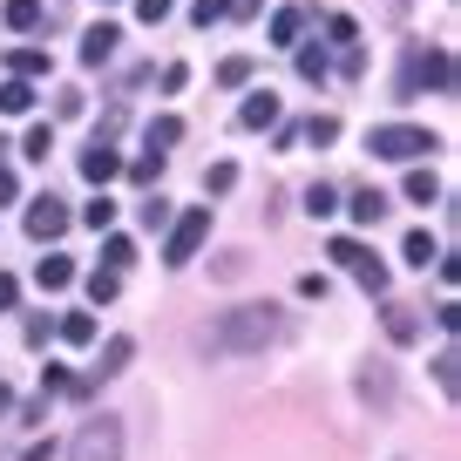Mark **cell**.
<instances>
[{
  "label": "cell",
  "instance_id": "1",
  "mask_svg": "<svg viewBox=\"0 0 461 461\" xmlns=\"http://www.w3.org/2000/svg\"><path fill=\"white\" fill-rule=\"evenodd\" d=\"M272 339H285V312H278V305H238V312H224L211 332H203V346H211L217 360H238V353H265Z\"/></svg>",
  "mask_w": 461,
  "mask_h": 461
},
{
  "label": "cell",
  "instance_id": "2",
  "mask_svg": "<svg viewBox=\"0 0 461 461\" xmlns=\"http://www.w3.org/2000/svg\"><path fill=\"white\" fill-rule=\"evenodd\" d=\"M366 149H374L380 163H414V157H428V149H441L428 130H414V122H380L374 136H366Z\"/></svg>",
  "mask_w": 461,
  "mask_h": 461
},
{
  "label": "cell",
  "instance_id": "3",
  "mask_svg": "<svg viewBox=\"0 0 461 461\" xmlns=\"http://www.w3.org/2000/svg\"><path fill=\"white\" fill-rule=\"evenodd\" d=\"M68 461H122V420H115V414L82 420L75 441H68Z\"/></svg>",
  "mask_w": 461,
  "mask_h": 461
},
{
  "label": "cell",
  "instance_id": "4",
  "mask_svg": "<svg viewBox=\"0 0 461 461\" xmlns=\"http://www.w3.org/2000/svg\"><path fill=\"white\" fill-rule=\"evenodd\" d=\"M170 245H163V265H190L203 251V238H211V203H197V211H184V217H170Z\"/></svg>",
  "mask_w": 461,
  "mask_h": 461
},
{
  "label": "cell",
  "instance_id": "5",
  "mask_svg": "<svg viewBox=\"0 0 461 461\" xmlns=\"http://www.w3.org/2000/svg\"><path fill=\"white\" fill-rule=\"evenodd\" d=\"M414 88H434V95H447V88H455V55H447V48H428V55H414V61H407V75H401V95H414Z\"/></svg>",
  "mask_w": 461,
  "mask_h": 461
},
{
  "label": "cell",
  "instance_id": "6",
  "mask_svg": "<svg viewBox=\"0 0 461 461\" xmlns=\"http://www.w3.org/2000/svg\"><path fill=\"white\" fill-rule=\"evenodd\" d=\"M326 258H339V265H346L353 278H360L366 292H387V265H380L374 251L360 245V238H332V245H326Z\"/></svg>",
  "mask_w": 461,
  "mask_h": 461
},
{
  "label": "cell",
  "instance_id": "7",
  "mask_svg": "<svg viewBox=\"0 0 461 461\" xmlns=\"http://www.w3.org/2000/svg\"><path fill=\"white\" fill-rule=\"evenodd\" d=\"M61 230H68V203H61V197H34L28 203V238H34V245H55Z\"/></svg>",
  "mask_w": 461,
  "mask_h": 461
},
{
  "label": "cell",
  "instance_id": "8",
  "mask_svg": "<svg viewBox=\"0 0 461 461\" xmlns=\"http://www.w3.org/2000/svg\"><path fill=\"white\" fill-rule=\"evenodd\" d=\"M380 326H387V339H420V305H407V299H387L380 305Z\"/></svg>",
  "mask_w": 461,
  "mask_h": 461
},
{
  "label": "cell",
  "instance_id": "9",
  "mask_svg": "<svg viewBox=\"0 0 461 461\" xmlns=\"http://www.w3.org/2000/svg\"><path fill=\"white\" fill-rule=\"evenodd\" d=\"M272 122H278V95H272V88L245 95V109H238V130H272Z\"/></svg>",
  "mask_w": 461,
  "mask_h": 461
},
{
  "label": "cell",
  "instance_id": "10",
  "mask_svg": "<svg viewBox=\"0 0 461 461\" xmlns=\"http://www.w3.org/2000/svg\"><path fill=\"white\" fill-rule=\"evenodd\" d=\"M115 170H122V157H115V149H109V143L95 136V143L82 149V176H88V184H109Z\"/></svg>",
  "mask_w": 461,
  "mask_h": 461
},
{
  "label": "cell",
  "instance_id": "11",
  "mask_svg": "<svg viewBox=\"0 0 461 461\" xmlns=\"http://www.w3.org/2000/svg\"><path fill=\"white\" fill-rule=\"evenodd\" d=\"M115 41H122V28H109V21H102V28H88V34H82V61H88V68H102V61L115 55Z\"/></svg>",
  "mask_w": 461,
  "mask_h": 461
},
{
  "label": "cell",
  "instance_id": "12",
  "mask_svg": "<svg viewBox=\"0 0 461 461\" xmlns=\"http://www.w3.org/2000/svg\"><path fill=\"white\" fill-rule=\"evenodd\" d=\"M34 278H41V292H68L75 285V265L61 258V251H48V258L34 265Z\"/></svg>",
  "mask_w": 461,
  "mask_h": 461
},
{
  "label": "cell",
  "instance_id": "13",
  "mask_svg": "<svg viewBox=\"0 0 461 461\" xmlns=\"http://www.w3.org/2000/svg\"><path fill=\"white\" fill-rule=\"evenodd\" d=\"M346 211H353V224L374 230L380 217H387V197H380V190H353V203H346Z\"/></svg>",
  "mask_w": 461,
  "mask_h": 461
},
{
  "label": "cell",
  "instance_id": "14",
  "mask_svg": "<svg viewBox=\"0 0 461 461\" xmlns=\"http://www.w3.org/2000/svg\"><path fill=\"white\" fill-rule=\"evenodd\" d=\"M299 34H305V7H278V14H272V41L292 48Z\"/></svg>",
  "mask_w": 461,
  "mask_h": 461
},
{
  "label": "cell",
  "instance_id": "15",
  "mask_svg": "<svg viewBox=\"0 0 461 461\" xmlns=\"http://www.w3.org/2000/svg\"><path fill=\"white\" fill-rule=\"evenodd\" d=\"M360 393H366L374 407H393V374H387V366H366V374H360Z\"/></svg>",
  "mask_w": 461,
  "mask_h": 461
},
{
  "label": "cell",
  "instance_id": "16",
  "mask_svg": "<svg viewBox=\"0 0 461 461\" xmlns=\"http://www.w3.org/2000/svg\"><path fill=\"white\" fill-rule=\"evenodd\" d=\"M407 203H441V176L434 170H407Z\"/></svg>",
  "mask_w": 461,
  "mask_h": 461
},
{
  "label": "cell",
  "instance_id": "17",
  "mask_svg": "<svg viewBox=\"0 0 461 461\" xmlns=\"http://www.w3.org/2000/svg\"><path fill=\"white\" fill-rule=\"evenodd\" d=\"M7 28L34 34V28H41V0H7Z\"/></svg>",
  "mask_w": 461,
  "mask_h": 461
},
{
  "label": "cell",
  "instance_id": "18",
  "mask_svg": "<svg viewBox=\"0 0 461 461\" xmlns=\"http://www.w3.org/2000/svg\"><path fill=\"white\" fill-rule=\"evenodd\" d=\"M0 109H7V115H28L34 109V88L21 82V75H14V82H0Z\"/></svg>",
  "mask_w": 461,
  "mask_h": 461
},
{
  "label": "cell",
  "instance_id": "19",
  "mask_svg": "<svg viewBox=\"0 0 461 461\" xmlns=\"http://www.w3.org/2000/svg\"><path fill=\"white\" fill-rule=\"evenodd\" d=\"M115 292H122V272H109V265H95V272H88V299H95V305H109Z\"/></svg>",
  "mask_w": 461,
  "mask_h": 461
},
{
  "label": "cell",
  "instance_id": "20",
  "mask_svg": "<svg viewBox=\"0 0 461 461\" xmlns=\"http://www.w3.org/2000/svg\"><path fill=\"white\" fill-rule=\"evenodd\" d=\"M14 75L21 82H41L48 75V48H14Z\"/></svg>",
  "mask_w": 461,
  "mask_h": 461
},
{
  "label": "cell",
  "instance_id": "21",
  "mask_svg": "<svg viewBox=\"0 0 461 461\" xmlns=\"http://www.w3.org/2000/svg\"><path fill=\"white\" fill-rule=\"evenodd\" d=\"M299 136H305V143H319V149L339 143V115H312V122H299Z\"/></svg>",
  "mask_w": 461,
  "mask_h": 461
},
{
  "label": "cell",
  "instance_id": "22",
  "mask_svg": "<svg viewBox=\"0 0 461 461\" xmlns=\"http://www.w3.org/2000/svg\"><path fill=\"white\" fill-rule=\"evenodd\" d=\"M130 360H136V339H109V346H102V366H95V374H122Z\"/></svg>",
  "mask_w": 461,
  "mask_h": 461
},
{
  "label": "cell",
  "instance_id": "23",
  "mask_svg": "<svg viewBox=\"0 0 461 461\" xmlns=\"http://www.w3.org/2000/svg\"><path fill=\"white\" fill-rule=\"evenodd\" d=\"M102 265H109V272H130V265H136V245H130V238H102Z\"/></svg>",
  "mask_w": 461,
  "mask_h": 461
},
{
  "label": "cell",
  "instance_id": "24",
  "mask_svg": "<svg viewBox=\"0 0 461 461\" xmlns=\"http://www.w3.org/2000/svg\"><path fill=\"white\" fill-rule=\"evenodd\" d=\"M407 265H420V272H428V265H441V251H434L428 230H407Z\"/></svg>",
  "mask_w": 461,
  "mask_h": 461
},
{
  "label": "cell",
  "instance_id": "25",
  "mask_svg": "<svg viewBox=\"0 0 461 461\" xmlns=\"http://www.w3.org/2000/svg\"><path fill=\"white\" fill-rule=\"evenodd\" d=\"M48 149H55V130L48 122H34L28 136H21V157H34V163H48Z\"/></svg>",
  "mask_w": 461,
  "mask_h": 461
},
{
  "label": "cell",
  "instance_id": "26",
  "mask_svg": "<svg viewBox=\"0 0 461 461\" xmlns=\"http://www.w3.org/2000/svg\"><path fill=\"white\" fill-rule=\"evenodd\" d=\"M455 366H461V353H455V346H441V353H434V380H441L447 401H455Z\"/></svg>",
  "mask_w": 461,
  "mask_h": 461
},
{
  "label": "cell",
  "instance_id": "27",
  "mask_svg": "<svg viewBox=\"0 0 461 461\" xmlns=\"http://www.w3.org/2000/svg\"><path fill=\"white\" fill-rule=\"evenodd\" d=\"M305 211H312V217H332V211H339V190H332V184H312V190H305Z\"/></svg>",
  "mask_w": 461,
  "mask_h": 461
},
{
  "label": "cell",
  "instance_id": "28",
  "mask_svg": "<svg viewBox=\"0 0 461 461\" xmlns=\"http://www.w3.org/2000/svg\"><path fill=\"white\" fill-rule=\"evenodd\" d=\"M61 339H68V346H88V339H95V319H88V312H68V319H61Z\"/></svg>",
  "mask_w": 461,
  "mask_h": 461
},
{
  "label": "cell",
  "instance_id": "29",
  "mask_svg": "<svg viewBox=\"0 0 461 461\" xmlns=\"http://www.w3.org/2000/svg\"><path fill=\"white\" fill-rule=\"evenodd\" d=\"M176 136H184V122H176V115H157V122H149V149H170Z\"/></svg>",
  "mask_w": 461,
  "mask_h": 461
},
{
  "label": "cell",
  "instance_id": "30",
  "mask_svg": "<svg viewBox=\"0 0 461 461\" xmlns=\"http://www.w3.org/2000/svg\"><path fill=\"white\" fill-rule=\"evenodd\" d=\"M326 34H332L339 48H360V21H353V14H332V21H326Z\"/></svg>",
  "mask_w": 461,
  "mask_h": 461
},
{
  "label": "cell",
  "instance_id": "31",
  "mask_svg": "<svg viewBox=\"0 0 461 461\" xmlns=\"http://www.w3.org/2000/svg\"><path fill=\"white\" fill-rule=\"evenodd\" d=\"M230 184H238V163H211V170H203V190H211V197H224Z\"/></svg>",
  "mask_w": 461,
  "mask_h": 461
},
{
  "label": "cell",
  "instance_id": "32",
  "mask_svg": "<svg viewBox=\"0 0 461 461\" xmlns=\"http://www.w3.org/2000/svg\"><path fill=\"white\" fill-rule=\"evenodd\" d=\"M217 82H224V88H245L251 82V55H230L224 68H217Z\"/></svg>",
  "mask_w": 461,
  "mask_h": 461
},
{
  "label": "cell",
  "instance_id": "33",
  "mask_svg": "<svg viewBox=\"0 0 461 461\" xmlns=\"http://www.w3.org/2000/svg\"><path fill=\"white\" fill-rule=\"evenodd\" d=\"M130 176H136V184H157V176H163V149H149V157H136V163H130Z\"/></svg>",
  "mask_w": 461,
  "mask_h": 461
},
{
  "label": "cell",
  "instance_id": "34",
  "mask_svg": "<svg viewBox=\"0 0 461 461\" xmlns=\"http://www.w3.org/2000/svg\"><path fill=\"white\" fill-rule=\"evenodd\" d=\"M82 224H95V230H109V224H115V203H109V197H95V203H82Z\"/></svg>",
  "mask_w": 461,
  "mask_h": 461
},
{
  "label": "cell",
  "instance_id": "35",
  "mask_svg": "<svg viewBox=\"0 0 461 461\" xmlns=\"http://www.w3.org/2000/svg\"><path fill=\"white\" fill-rule=\"evenodd\" d=\"M224 14H230L224 0H190V21H197V28H211V21H224Z\"/></svg>",
  "mask_w": 461,
  "mask_h": 461
},
{
  "label": "cell",
  "instance_id": "36",
  "mask_svg": "<svg viewBox=\"0 0 461 461\" xmlns=\"http://www.w3.org/2000/svg\"><path fill=\"white\" fill-rule=\"evenodd\" d=\"M299 75H305V82H326V55H319V48H305V55H299Z\"/></svg>",
  "mask_w": 461,
  "mask_h": 461
},
{
  "label": "cell",
  "instance_id": "37",
  "mask_svg": "<svg viewBox=\"0 0 461 461\" xmlns=\"http://www.w3.org/2000/svg\"><path fill=\"white\" fill-rule=\"evenodd\" d=\"M143 224H149V230L170 224V197H143Z\"/></svg>",
  "mask_w": 461,
  "mask_h": 461
},
{
  "label": "cell",
  "instance_id": "38",
  "mask_svg": "<svg viewBox=\"0 0 461 461\" xmlns=\"http://www.w3.org/2000/svg\"><path fill=\"white\" fill-rule=\"evenodd\" d=\"M170 7H176V0H136V21H149V28H157V21H170Z\"/></svg>",
  "mask_w": 461,
  "mask_h": 461
},
{
  "label": "cell",
  "instance_id": "39",
  "mask_svg": "<svg viewBox=\"0 0 461 461\" xmlns=\"http://www.w3.org/2000/svg\"><path fill=\"white\" fill-rule=\"evenodd\" d=\"M14 305H21V278L0 272V312H14Z\"/></svg>",
  "mask_w": 461,
  "mask_h": 461
},
{
  "label": "cell",
  "instance_id": "40",
  "mask_svg": "<svg viewBox=\"0 0 461 461\" xmlns=\"http://www.w3.org/2000/svg\"><path fill=\"white\" fill-rule=\"evenodd\" d=\"M14 197H21V176L7 170V163H0V203H14Z\"/></svg>",
  "mask_w": 461,
  "mask_h": 461
},
{
  "label": "cell",
  "instance_id": "41",
  "mask_svg": "<svg viewBox=\"0 0 461 461\" xmlns=\"http://www.w3.org/2000/svg\"><path fill=\"white\" fill-rule=\"evenodd\" d=\"M224 7H230L238 21H251V14H258V0H224Z\"/></svg>",
  "mask_w": 461,
  "mask_h": 461
},
{
  "label": "cell",
  "instance_id": "42",
  "mask_svg": "<svg viewBox=\"0 0 461 461\" xmlns=\"http://www.w3.org/2000/svg\"><path fill=\"white\" fill-rule=\"evenodd\" d=\"M28 461H55V447H48V441H34V447H28Z\"/></svg>",
  "mask_w": 461,
  "mask_h": 461
},
{
  "label": "cell",
  "instance_id": "43",
  "mask_svg": "<svg viewBox=\"0 0 461 461\" xmlns=\"http://www.w3.org/2000/svg\"><path fill=\"white\" fill-rule=\"evenodd\" d=\"M7 407H14V393H7V380H0V414H7Z\"/></svg>",
  "mask_w": 461,
  "mask_h": 461
},
{
  "label": "cell",
  "instance_id": "44",
  "mask_svg": "<svg viewBox=\"0 0 461 461\" xmlns=\"http://www.w3.org/2000/svg\"><path fill=\"white\" fill-rule=\"evenodd\" d=\"M102 7H109V0H102Z\"/></svg>",
  "mask_w": 461,
  "mask_h": 461
}]
</instances>
